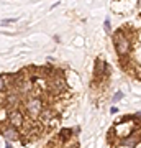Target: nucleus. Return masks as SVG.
Wrapping results in <instances>:
<instances>
[{
	"mask_svg": "<svg viewBox=\"0 0 141 148\" xmlns=\"http://www.w3.org/2000/svg\"><path fill=\"white\" fill-rule=\"evenodd\" d=\"M23 109H25L26 115L30 117L31 120H35V119H38V115L41 114V110L44 107H43V101L40 97H31V95H28L25 99V102H23Z\"/></svg>",
	"mask_w": 141,
	"mask_h": 148,
	"instance_id": "obj_1",
	"label": "nucleus"
},
{
	"mask_svg": "<svg viewBox=\"0 0 141 148\" xmlns=\"http://www.w3.org/2000/svg\"><path fill=\"white\" fill-rule=\"evenodd\" d=\"M113 41H115V49L116 53H118V56L120 58H125L126 54L130 53V48H131V41L130 38L126 36L125 32H116L115 35H113Z\"/></svg>",
	"mask_w": 141,
	"mask_h": 148,
	"instance_id": "obj_2",
	"label": "nucleus"
},
{
	"mask_svg": "<svg viewBox=\"0 0 141 148\" xmlns=\"http://www.w3.org/2000/svg\"><path fill=\"white\" fill-rule=\"evenodd\" d=\"M7 120H8V125L12 127H20L25 123V115H23V112L20 109H10L8 114H7Z\"/></svg>",
	"mask_w": 141,
	"mask_h": 148,
	"instance_id": "obj_3",
	"label": "nucleus"
},
{
	"mask_svg": "<svg viewBox=\"0 0 141 148\" xmlns=\"http://www.w3.org/2000/svg\"><path fill=\"white\" fill-rule=\"evenodd\" d=\"M2 135H3V138H5L7 142H16V140H20V130L16 127H12V125L3 127Z\"/></svg>",
	"mask_w": 141,
	"mask_h": 148,
	"instance_id": "obj_4",
	"label": "nucleus"
},
{
	"mask_svg": "<svg viewBox=\"0 0 141 148\" xmlns=\"http://www.w3.org/2000/svg\"><path fill=\"white\" fill-rule=\"evenodd\" d=\"M38 120L41 122L43 125H49V123L54 120V110L49 109V107H44L41 110V114L38 115Z\"/></svg>",
	"mask_w": 141,
	"mask_h": 148,
	"instance_id": "obj_5",
	"label": "nucleus"
},
{
	"mask_svg": "<svg viewBox=\"0 0 141 148\" xmlns=\"http://www.w3.org/2000/svg\"><path fill=\"white\" fill-rule=\"evenodd\" d=\"M138 142H140V140H138V138H136L135 135H130V137L123 138V140L120 142V145H121V147H130V148H133Z\"/></svg>",
	"mask_w": 141,
	"mask_h": 148,
	"instance_id": "obj_6",
	"label": "nucleus"
},
{
	"mask_svg": "<svg viewBox=\"0 0 141 148\" xmlns=\"http://www.w3.org/2000/svg\"><path fill=\"white\" fill-rule=\"evenodd\" d=\"M72 130L71 128H63L61 132H59V135H58V138L61 140V143H64V142H67L69 138H72Z\"/></svg>",
	"mask_w": 141,
	"mask_h": 148,
	"instance_id": "obj_7",
	"label": "nucleus"
},
{
	"mask_svg": "<svg viewBox=\"0 0 141 148\" xmlns=\"http://www.w3.org/2000/svg\"><path fill=\"white\" fill-rule=\"evenodd\" d=\"M7 89V81H5V76L0 74V92H3Z\"/></svg>",
	"mask_w": 141,
	"mask_h": 148,
	"instance_id": "obj_8",
	"label": "nucleus"
},
{
	"mask_svg": "<svg viewBox=\"0 0 141 148\" xmlns=\"http://www.w3.org/2000/svg\"><path fill=\"white\" fill-rule=\"evenodd\" d=\"M121 99H123V92H116L115 97H113V102H118V101H121Z\"/></svg>",
	"mask_w": 141,
	"mask_h": 148,
	"instance_id": "obj_9",
	"label": "nucleus"
},
{
	"mask_svg": "<svg viewBox=\"0 0 141 148\" xmlns=\"http://www.w3.org/2000/svg\"><path fill=\"white\" fill-rule=\"evenodd\" d=\"M15 21V18H8V20H2V25L5 27V25H8V23H13Z\"/></svg>",
	"mask_w": 141,
	"mask_h": 148,
	"instance_id": "obj_10",
	"label": "nucleus"
},
{
	"mask_svg": "<svg viewBox=\"0 0 141 148\" xmlns=\"http://www.w3.org/2000/svg\"><path fill=\"white\" fill-rule=\"evenodd\" d=\"M105 30H107V33L112 32V28H110V21H108V20H105Z\"/></svg>",
	"mask_w": 141,
	"mask_h": 148,
	"instance_id": "obj_11",
	"label": "nucleus"
},
{
	"mask_svg": "<svg viewBox=\"0 0 141 148\" xmlns=\"http://www.w3.org/2000/svg\"><path fill=\"white\" fill-rule=\"evenodd\" d=\"M64 148H79V143H69V145H66Z\"/></svg>",
	"mask_w": 141,
	"mask_h": 148,
	"instance_id": "obj_12",
	"label": "nucleus"
},
{
	"mask_svg": "<svg viewBox=\"0 0 141 148\" xmlns=\"http://www.w3.org/2000/svg\"><path fill=\"white\" fill-rule=\"evenodd\" d=\"M110 112H112V114H116V112H118V109H116V107H112V109H110Z\"/></svg>",
	"mask_w": 141,
	"mask_h": 148,
	"instance_id": "obj_13",
	"label": "nucleus"
},
{
	"mask_svg": "<svg viewBox=\"0 0 141 148\" xmlns=\"http://www.w3.org/2000/svg\"><path fill=\"white\" fill-rule=\"evenodd\" d=\"M5 148H13V147H10V145H8V147H5Z\"/></svg>",
	"mask_w": 141,
	"mask_h": 148,
	"instance_id": "obj_14",
	"label": "nucleus"
}]
</instances>
